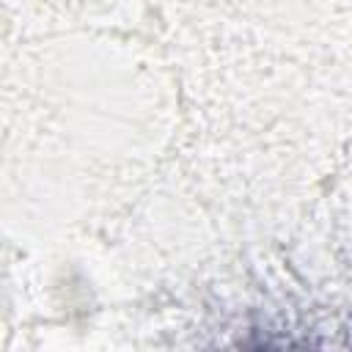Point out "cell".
<instances>
[{
  "instance_id": "1",
  "label": "cell",
  "mask_w": 352,
  "mask_h": 352,
  "mask_svg": "<svg viewBox=\"0 0 352 352\" xmlns=\"http://www.w3.org/2000/svg\"><path fill=\"white\" fill-rule=\"evenodd\" d=\"M272 352H314V349H272Z\"/></svg>"
}]
</instances>
